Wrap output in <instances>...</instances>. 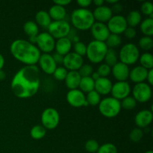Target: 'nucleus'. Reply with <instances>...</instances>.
Returning <instances> with one entry per match:
<instances>
[{"label": "nucleus", "instance_id": "obj_1", "mask_svg": "<svg viewBox=\"0 0 153 153\" xmlns=\"http://www.w3.org/2000/svg\"><path fill=\"white\" fill-rule=\"evenodd\" d=\"M40 85V70L36 65L25 66L13 77L10 88L16 97L28 99L34 97Z\"/></svg>", "mask_w": 153, "mask_h": 153}, {"label": "nucleus", "instance_id": "obj_2", "mask_svg": "<svg viewBox=\"0 0 153 153\" xmlns=\"http://www.w3.org/2000/svg\"><path fill=\"white\" fill-rule=\"evenodd\" d=\"M10 51L15 59L26 66L37 64L41 55L36 45L23 39H17L12 42Z\"/></svg>", "mask_w": 153, "mask_h": 153}, {"label": "nucleus", "instance_id": "obj_3", "mask_svg": "<svg viewBox=\"0 0 153 153\" xmlns=\"http://www.w3.org/2000/svg\"><path fill=\"white\" fill-rule=\"evenodd\" d=\"M70 21L74 28L82 31L91 29L95 22L93 12L88 8L75 9L71 13Z\"/></svg>", "mask_w": 153, "mask_h": 153}, {"label": "nucleus", "instance_id": "obj_4", "mask_svg": "<svg viewBox=\"0 0 153 153\" xmlns=\"http://www.w3.org/2000/svg\"><path fill=\"white\" fill-rule=\"evenodd\" d=\"M108 46L105 42L92 40L87 46L86 55L88 59L93 64H100L104 61Z\"/></svg>", "mask_w": 153, "mask_h": 153}, {"label": "nucleus", "instance_id": "obj_5", "mask_svg": "<svg viewBox=\"0 0 153 153\" xmlns=\"http://www.w3.org/2000/svg\"><path fill=\"white\" fill-rule=\"evenodd\" d=\"M99 111L105 117H115L121 111L120 101L112 97H106L100 101L99 104Z\"/></svg>", "mask_w": 153, "mask_h": 153}, {"label": "nucleus", "instance_id": "obj_6", "mask_svg": "<svg viewBox=\"0 0 153 153\" xmlns=\"http://www.w3.org/2000/svg\"><path fill=\"white\" fill-rule=\"evenodd\" d=\"M118 58L120 60V62L127 66L133 65L139 60L140 51L138 47L134 43H126L120 50Z\"/></svg>", "mask_w": 153, "mask_h": 153}, {"label": "nucleus", "instance_id": "obj_7", "mask_svg": "<svg viewBox=\"0 0 153 153\" xmlns=\"http://www.w3.org/2000/svg\"><path fill=\"white\" fill-rule=\"evenodd\" d=\"M48 33L54 39H61L68 37L71 27L70 23L66 20L52 21L48 27Z\"/></svg>", "mask_w": 153, "mask_h": 153}, {"label": "nucleus", "instance_id": "obj_8", "mask_svg": "<svg viewBox=\"0 0 153 153\" xmlns=\"http://www.w3.org/2000/svg\"><path fill=\"white\" fill-rule=\"evenodd\" d=\"M60 123V115L54 108H47L41 114L42 126L46 129H55Z\"/></svg>", "mask_w": 153, "mask_h": 153}, {"label": "nucleus", "instance_id": "obj_9", "mask_svg": "<svg viewBox=\"0 0 153 153\" xmlns=\"http://www.w3.org/2000/svg\"><path fill=\"white\" fill-rule=\"evenodd\" d=\"M133 98L140 103H146L152 98V91L151 86L146 82L135 84L132 89Z\"/></svg>", "mask_w": 153, "mask_h": 153}, {"label": "nucleus", "instance_id": "obj_10", "mask_svg": "<svg viewBox=\"0 0 153 153\" xmlns=\"http://www.w3.org/2000/svg\"><path fill=\"white\" fill-rule=\"evenodd\" d=\"M36 44L38 49L43 53L50 54L55 49V40L48 32L39 33L36 38Z\"/></svg>", "mask_w": 153, "mask_h": 153}, {"label": "nucleus", "instance_id": "obj_11", "mask_svg": "<svg viewBox=\"0 0 153 153\" xmlns=\"http://www.w3.org/2000/svg\"><path fill=\"white\" fill-rule=\"evenodd\" d=\"M107 26L111 34L120 35L124 32L128 25L125 16L120 14H117L112 16V17L109 19Z\"/></svg>", "mask_w": 153, "mask_h": 153}, {"label": "nucleus", "instance_id": "obj_12", "mask_svg": "<svg viewBox=\"0 0 153 153\" xmlns=\"http://www.w3.org/2000/svg\"><path fill=\"white\" fill-rule=\"evenodd\" d=\"M66 99L67 102L73 107L81 108L88 105L85 94L79 89L70 90L67 92Z\"/></svg>", "mask_w": 153, "mask_h": 153}, {"label": "nucleus", "instance_id": "obj_13", "mask_svg": "<svg viewBox=\"0 0 153 153\" xmlns=\"http://www.w3.org/2000/svg\"><path fill=\"white\" fill-rule=\"evenodd\" d=\"M84 64L83 58L75 52H70L64 56L63 65L70 71H78Z\"/></svg>", "mask_w": 153, "mask_h": 153}, {"label": "nucleus", "instance_id": "obj_14", "mask_svg": "<svg viewBox=\"0 0 153 153\" xmlns=\"http://www.w3.org/2000/svg\"><path fill=\"white\" fill-rule=\"evenodd\" d=\"M131 91V87L128 82H117L112 85L111 94L114 99L122 100L129 96Z\"/></svg>", "mask_w": 153, "mask_h": 153}, {"label": "nucleus", "instance_id": "obj_15", "mask_svg": "<svg viewBox=\"0 0 153 153\" xmlns=\"http://www.w3.org/2000/svg\"><path fill=\"white\" fill-rule=\"evenodd\" d=\"M91 32L94 40L101 42H105L111 34L107 25L99 22H94L91 28Z\"/></svg>", "mask_w": 153, "mask_h": 153}, {"label": "nucleus", "instance_id": "obj_16", "mask_svg": "<svg viewBox=\"0 0 153 153\" xmlns=\"http://www.w3.org/2000/svg\"><path fill=\"white\" fill-rule=\"evenodd\" d=\"M38 64L42 71L48 75L53 74L55 69L58 67L51 54H41L40 58H39Z\"/></svg>", "mask_w": 153, "mask_h": 153}, {"label": "nucleus", "instance_id": "obj_17", "mask_svg": "<svg viewBox=\"0 0 153 153\" xmlns=\"http://www.w3.org/2000/svg\"><path fill=\"white\" fill-rule=\"evenodd\" d=\"M153 114L152 111L142 110L137 112L134 117V123L137 128H144L149 126L152 122Z\"/></svg>", "mask_w": 153, "mask_h": 153}, {"label": "nucleus", "instance_id": "obj_18", "mask_svg": "<svg viewBox=\"0 0 153 153\" xmlns=\"http://www.w3.org/2000/svg\"><path fill=\"white\" fill-rule=\"evenodd\" d=\"M129 67L121 62H117L111 68L113 76L117 82H126L129 76Z\"/></svg>", "mask_w": 153, "mask_h": 153}, {"label": "nucleus", "instance_id": "obj_19", "mask_svg": "<svg viewBox=\"0 0 153 153\" xmlns=\"http://www.w3.org/2000/svg\"><path fill=\"white\" fill-rule=\"evenodd\" d=\"M93 15H94V19L97 22L105 23L106 22H108L109 19L112 17L113 13L111 7L102 5L96 7L95 10L93 12Z\"/></svg>", "mask_w": 153, "mask_h": 153}, {"label": "nucleus", "instance_id": "obj_20", "mask_svg": "<svg viewBox=\"0 0 153 153\" xmlns=\"http://www.w3.org/2000/svg\"><path fill=\"white\" fill-rule=\"evenodd\" d=\"M113 83L108 78L100 77L95 81L94 91H97L100 96L108 95L111 94Z\"/></svg>", "mask_w": 153, "mask_h": 153}, {"label": "nucleus", "instance_id": "obj_21", "mask_svg": "<svg viewBox=\"0 0 153 153\" xmlns=\"http://www.w3.org/2000/svg\"><path fill=\"white\" fill-rule=\"evenodd\" d=\"M148 70L145 69L141 66H136L134 68L131 69L129 72V78L132 82L135 84L144 82L146 80Z\"/></svg>", "mask_w": 153, "mask_h": 153}, {"label": "nucleus", "instance_id": "obj_22", "mask_svg": "<svg viewBox=\"0 0 153 153\" xmlns=\"http://www.w3.org/2000/svg\"><path fill=\"white\" fill-rule=\"evenodd\" d=\"M24 32L26 35L28 36V41L30 43H36V38L37 36L39 34V26L36 24L34 21H27L25 22L23 25Z\"/></svg>", "mask_w": 153, "mask_h": 153}, {"label": "nucleus", "instance_id": "obj_23", "mask_svg": "<svg viewBox=\"0 0 153 153\" xmlns=\"http://www.w3.org/2000/svg\"><path fill=\"white\" fill-rule=\"evenodd\" d=\"M72 47H73L72 41L67 37L58 39L57 41H55V51L57 53L60 54L63 56H65L66 55L70 53Z\"/></svg>", "mask_w": 153, "mask_h": 153}, {"label": "nucleus", "instance_id": "obj_24", "mask_svg": "<svg viewBox=\"0 0 153 153\" xmlns=\"http://www.w3.org/2000/svg\"><path fill=\"white\" fill-rule=\"evenodd\" d=\"M81 76L79 75L78 71H70L68 72L66 77L65 82L66 86L70 90H76L78 89L79 86V84L81 82Z\"/></svg>", "mask_w": 153, "mask_h": 153}, {"label": "nucleus", "instance_id": "obj_25", "mask_svg": "<svg viewBox=\"0 0 153 153\" xmlns=\"http://www.w3.org/2000/svg\"><path fill=\"white\" fill-rule=\"evenodd\" d=\"M48 13L53 21L65 20V17L67 16V10L65 7L55 4L49 8Z\"/></svg>", "mask_w": 153, "mask_h": 153}, {"label": "nucleus", "instance_id": "obj_26", "mask_svg": "<svg viewBox=\"0 0 153 153\" xmlns=\"http://www.w3.org/2000/svg\"><path fill=\"white\" fill-rule=\"evenodd\" d=\"M35 22L37 25L48 28L49 25L52 22V19L49 16L48 11L44 10H39L35 15Z\"/></svg>", "mask_w": 153, "mask_h": 153}, {"label": "nucleus", "instance_id": "obj_27", "mask_svg": "<svg viewBox=\"0 0 153 153\" xmlns=\"http://www.w3.org/2000/svg\"><path fill=\"white\" fill-rule=\"evenodd\" d=\"M126 19L127 25L128 27L134 28V27L140 25V22H141V13L138 10H131L127 15V17H126Z\"/></svg>", "mask_w": 153, "mask_h": 153}, {"label": "nucleus", "instance_id": "obj_28", "mask_svg": "<svg viewBox=\"0 0 153 153\" xmlns=\"http://www.w3.org/2000/svg\"><path fill=\"white\" fill-rule=\"evenodd\" d=\"M95 81L90 76V77H82L81 79L79 84V90L83 93H89L94 90Z\"/></svg>", "mask_w": 153, "mask_h": 153}, {"label": "nucleus", "instance_id": "obj_29", "mask_svg": "<svg viewBox=\"0 0 153 153\" xmlns=\"http://www.w3.org/2000/svg\"><path fill=\"white\" fill-rule=\"evenodd\" d=\"M140 30L145 36L152 37L153 35V19L148 17L141 21Z\"/></svg>", "mask_w": 153, "mask_h": 153}, {"label": "nucleus", "instance_id": "obj_30", "mask_svg": "<svg viewBox=\"0 0 153 153\" xmlns=\"http://www.w3.org/2000/svg\"><path fill=\"white\" fill-rule=\"evenodd\" d=\"M46 129L42 125H36L30 131V135L34 140H41L46 136Z\"/></svg>", "mask_w": 153, "mask_h": 153}, {"label": "nucleus", "instance_id": "obj_31", "mask_svg": "<svg viewBox=\"0 0 153 153\" xmlns=\"http://www.w3.org/2000/svg\"><path fill=\"white\" fill-rule=\"evenodd\" d=\"M141 67H144L146 70H152L153 68V56L149 52H145L140 55L139 58Z\"/></svg>", "mask_w": 153, "mask_h": 153}, {"label": "nucleus", "instance_id": "obj_32", "mask_svg": "<svg viewBox=\"0 0 153 153\" xmlns=\"http://www.w3.org/2000/svg\"><path fill=\"white\" fill-rule=\"evenodd\" d=\"M118 58H118L117 52L114 49H108L104 58V61L105 62V64L112 67L118 62Z\"/></svg>", "mask_w": 153, "mask_h": 153}, {"label": "nucleus", "instance_id": "obj_33", "mask_svg": "<svg viewBox=\"0 0 153 153\" xmlns=\"http://www.w3.org/2000/svg\"><path fill=\"white\" fill-rule=\"evenodd\" d=\"M105 44L108 49H114L120 46L122 43V38L118 34H110L107 40H105Z\"/></svg>", "mask_w": 153, "mask_h": 153}, {"label": "nucleus", "instance_id": "obj_34", "mask_svg": "<svg viewBox=\"0 0 153 153\" xmlns=\"http://www.w3.org/2000/svg\"><path fill=\"white\" fill-rule=\"evenodd\" d=\"M85 98H86V102L88 104L91 106L98 105L101 101V96L94 90L88 93L87 96H85Z\"/></svg>", "mask_w": 153, "mask_h": 153}, {"label": "nucleus", "instance_id": "obj_35", "mask_svg": "<svg viewBox=\"0 0 153 153\" xmlns=\"http://www.w3.org/2000/svg\"><path fill=\"white\" fill-rule=\"evenodd\" d=\"M139 47L143 50L149 51L153 47V39L152 37H147V36H143L139 39L138 41Z\"/></svg>", "mask_w": 153, "mask_h": 153}, {"label": "nucleus", "instance_id": "obj_36", "mask_svg": "<svg viewBox=\"0 0 153 153\" xmlns=\"http://www.w3.org/2000/svg\"><path fill=\"white\" fill-rule=\"evenodd\" d=\"M120 105L121 108H123L125 110H132L137 105V102L132 97L128 96L122 100V101L120 102Z\"/></svg>", "mask_w": 153, "mask_h": 153}, {"label": "nucleus", "instance_id": "obj_37", "mask_svg": "<svg viewBox=\"0 0 153 153\" xmlns=\"http://www.w3.org/2000/svg\"><path fill=\"white\" fill-rule=\"evenodd\" d=\"M128 137H129V139L131 140V141L134 142V143H137V142L140 141L143 137V129H141L140 128H133L130 131Z\"/></svg>", "mask_w": 153, "mask_h": 153}, {"label": "nucleus", "instance_id": "obj_38", "mask_svg": "<svg viewBox=\"0 0 153 153\" xmlns=\"http://www.w3.org/2000/svg\"><path fill=\"white\" fill-rule=\"evenodd\" d=\"M97 153H117V148L114 143H106L100 146Z\"/></svg>", "mask_w": 153, "mask_h": 153}, {"label": "nucleus", "instance_id": "obj_39", "mask_svg": "<svg viewBox=\"0 0 153 153\" xmlns=\"http://www.w3.org/2000/svg\"><path fill=\"white\" fill-rule=\"evenodd\" d=\"M68 71L64 67H57L55 72L53 73V76L56 80L58 81H64L65 80Z\"/></svg>", "mask_w": 153, "mask_h": 153}, {"label": "nucleus", "instance_id": "obj_40", "mask_svg": "<svg viewBox=\"0 0 153 153\" xmlns=\"http://www.w3.org/2000/svg\"><path fill=\"white\" fill-rule=\"evenodd\" d=\"M85 148L87 152L89 153H97L100 148V144L96 140L91 139L85 143Z\"/></svg>", "mask_w": 153, "mask_h": 153}, {"label": "nucleus", "instance_id": "obj_41", "mask_svg": "<svg viewBox=\"0 0 153 153\" xmlns=\"http://www.w3.org/2000/svg\"><path fill=\"white\" fill-rule=\"evenodd\" d=\"M141 12L145 15L149 16V18L153 19V4L150 1H144L140 7Z\"/></svg>", "mask_w": 153, "mask_h": 153}, {"label": "nucleus", "instance_id": "obj_42", "mask_svg": "<svg viewBox=\"0 0 153 153\" xmlns=\"http://www.w3.org/2000/svg\"><path fill=\"white\" fill-rule=\"evenodd\" d=\"M73 49L74 52L80 56L83 57L84 55H86L87 52V46L83 43V42H76L73 45Z\"/></svg>", "mask_w": 153, "mask_h": 153}, {"label": "nucleus", "instance_id": "obj_43", "mask_svg": "<svg viewBox=\"0 0 153 153\" xmlns=\"http://www.w3.org/2000/svg\"><path fill=\"white\" fill-rule=\"evenodd\" d=\"M78 72H79V75H80L82 78L90 77L92 75V73H94V68L90 64H83L80 67V69L78 70Z\"/></svg>", "mask_w": 153, "mask_h": 153}, {"label": "nucleus", "instance_id": "obj_44", "mask_svg": "<svg viewBox=\"0 0 153 153\" xmlns=\"http://www.w3.org/2000/svg\"><path fill=\"white\" fill-rule=\"evenodd\" d=\"M97 72L100 75V77L107 78L110 75V73H111V67H109L106 64H102L100 65Z\"/></svg>", "mask_w": 153, "mask_h": 153}, {"label": "nucleus", "instance_id": "obj_45", "mask_svg": "<svg viewBox=\"0 0 153 153\" xmlns=\"http://www.w3.org/2000/svg\"><path fill=\"white\" fill-rule=\"evenodd\" d=\"M123 34L127 39H129V40H131V39L134 38V37H136L137 31H136L135 28H131V27L128 26L126 28V29L124 31Z\"/></svg>", "mask_w": 153, "mask_h": 153}, {"label": "nucleus", "instance_id": "obj_46", "mask_svg": "<svg viewBox=\"0 0 153 153\" xmlns=\"http://www.w3.org/2000/svg\"><path fill=\"white\" fill-rule=\"evenodd\" d=\"M112 10V13H121V11L123 10V7L122 4L120 3L117 2L116 4H112V7H111Z\"/></svg>", "mask_w": 153, "mask_h": 153}, {"label": "nucleus", "instance_id": "obj_47", "mask_svg": "<svg viewBox=\"0 0 153 153\" xmlns=\"http://www.w3.org/2000/svg\"><path fill=\"white\" fill-rule=\"evenodd\" d=\"M77 4L80 6V8H87L92 4L91 0H78Z\"/></svg>", "mask_w": 153, "mask_h": 153}, {"label": "nucleus", "instance_id": "obj_48", "mask_svg": "<svg viewBox=\"0 0 153 153\" xmlns=\"http://www.w3.org/2000/svg\"><path fill=\"white\" fill-rule=\"evenodd\" d=\"M52 55V58H53L54 61H55V62L56 63V64L58 65V64H63V61H64V56L61 55H60V54L57 53V52H55V53H54Z\"/></svg>", "mask_w": 153, "mask_h": 153}, {"label": "nucleus", "instance_id": "obj_49", "mask_svg": "<svg viewBox=\"0 0 153 153\" xmlns=\"http://www.w3.org/2000/svg\"><path fill=\"white\" fill-rule=\"evenodd\" d=\"M53 3L55 4H58V5L64 7V6H67L69 4H70L71 0H55L53 1Z\"/></svg>", "mask_w": 153, "mask_h": 153}, {"label": "nucleus", "instance_id": "obj_50", "mask_svg": "<svg viewBox=\"0 0 153 153\" xmlns=\"http://www.w3.org/2000/svg\"><path fill=\"white\" fill-rule=\"evenodd\" d=\"M146 79H147L148 85H153V69L152 70H148L147 76H146Z\"/></svg>", "mask_w": 153, "mask_h": 153}, {"label": "nucleus", "instance_id": "obj_51", "mask_svg": "<svg viewBox=\"0 0 153 153\" xmlns=\"http://www.w3.org/2000/svg\"><path fill=\"white\" fill-rule=\"evenodd\" d=\"M92 3H94L97 7H100V6H102L104 4L105 1L103 0H94V1H92Z\"/></svg>", "mask_w": 153, "mask_h": 153}, {"label": "nucleus", "instance_id": "obj_52", "mask_svg": "<svg viewBox=\"0 0 153 153\" xmlns=\"http://www.w3.org/2000/svg\"><path fill=\"white\" fill-rule=\"evenodd\" d=\"M4 65V56L0 53V70H2L3 67Z\"/></svg>", "mask_w": 153, "mask_h": 153}, {"label": "nucleus", "instance_id": "obj_53", "mask_svg": "<svg viewBox=\"0 0 153 153\" xmlns=\"http://www.w3.org/2000/svg\"><path fill=\"white\" fill-rule=\"evenodd\" d=\"M91 77L92 78L94 81H96V80H97V79H98L100 76V75L98 74V73H97V72H94V73H92V75L91 76Z\"/></svg>", "mask_w": 153, "mask_h": 153}, {"label": "nucleus", "instance_id": "obj_54", "mask_svg": "<svg viewBox=\"0 0 153 153\" xmlns=\"http://www.w3.org/2000/svg\"><path fill=\"white\" fill-rule=\"evenodd\" d=\"M6 78V73L5 72L3 71L2 70H0V81L4 80Z\"/></svg>", "mask_w": 153, "mask_h": 153}, {"label": "nucleus", "instance_id": "obj_55", "mask_svg": "<svg viewBox=\"0 0 153 153\" xmlns=\"http://www.w3.org/2000/svg\"><path fill=\"white\" fill-rule=\"evenodd\" d=\"M105 1L107 3H109V4H116V3L119 2V1H118V0H106Z\"/></svg>", "mask_w": 153, "mask_h": 153}, {"label": "nucleus", "instance_id": "obj_56", "mask_svg": "<svg viewBox=\"0 0 153 153\" xmlns=\"http://www.w3.org/2000/svg\"><path fill=\"white\" fill-rule=\"evenodd\" d=\"M145 153H153V152L152 150H149V151H147V152H146Z\"/></svg>", "mask_w": 153, "mask_h": 153}]
</instances>
